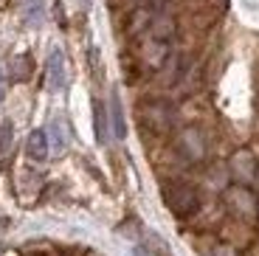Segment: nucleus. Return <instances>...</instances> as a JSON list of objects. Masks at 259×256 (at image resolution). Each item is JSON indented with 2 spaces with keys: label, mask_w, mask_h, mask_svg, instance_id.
I'll use <instances>...</instances> for the list:
<instances>
[{
  "label": "nucleus",
  "mask_w": 259,
  "mask_h": 256,
  "mask_svg": "<svg viewBox=\"0 0 259 256\" xmlns=\"http://www.w3.org/2000/svg\"><path fill=\"white\" fill-rule=\"evenodd\" d=\"M161 197H163V205L178 220H189L200 211V192L192 183H181V180L161 183Z\"/></svg>",
  "instance_id": "1"
},
{
  "label": "nucleus",
  "mask_w": 259,
  "mask_h": 256,
  "mask_svg": "<svg viewBox=\"0 0 259 256\" xmlns=\"http://www.w3.org/2000/svg\"><path fill=\"white\" fill-rule=\"evenodd\" d=\"M138 121H141L144 130L161 135V133L175 130L178 110L166 99H149V102H141V107H138Z\"/></svg>",
  "instance_id": "2"
},
{
  "label": "nucleus",
  "mask_w": 259,
  "mask_h": 256,
  "mask_svg": "<svg viewBox=\"0 0 259 256\" xmlns=\"http://www.w3.org/2000/svg\"><path fill=\"white\" fill-rule=\"evenodd\" d=\"M226 205H228V211L234 214V217H240V220H253L259 214V203L256 197H253V192L248 189V186H228L226 192Z\"/></svg>",
  "instance_id": "3"
},
{
  "label": "nucleus",
  "mask_w": 259,
  "mask_h": 256,
  "mask_svg": "<svg viewBox=\"0 0 259 256\" xmlns=\"http://www.w3.org/2000/svg\"><path fill=\"white\" fill-rule=\"evenodd\" d=\"M175 149H178V155L186 160V166H192V163H200V160L206 158V138H203L200 130H192V127H189V130H183V133L178 135Z\"/></svg>",
  "instance_id": "4"
},
{
  "label": "nucleus",
  "mask_w": 259,
  "mask_h": 256,
  "mask_svg": "<svg viewBox=\"0 0 259 256\" xmlns=\"http://www.w3.org/2000/svg\"><path fill=\"white\" fill-rule=\"evenodd\" d=\"M256 172H259V160L251 152H237L228 160V175H231V180L237 186H248L251 189L256 183Z\"/></svg>",
  "instance_id": "5"
},
{
  "label": "nucleus",
  "mask_w": 259,
  "mask_h": 256,
  "mask_svg": "<svg viewBox=\"0 0 259 256\" xmlns=\"http://www.w3.org/2000/svg\"><path fill=\"white\" fill-rule=\"evenodd\" d=\"M48 76H51L54 90L65 88V57H62V51H51V57H48Z\"/></svg>",
  "instance_id": "6"
},
{
  "label": "nucleus",
  "mask_w": 259,
  "mask_h": 256,
  "mask_svg": "<svg viewBox=\"0 0 259 256\" xmlns=\"http://www.w3.org/2000/svg\"><path fill=\"white\" fill-rule=\"evenodd\" d=\"M28 158L31 160H46L48 158V133L46 130H34L28 135Z\"/></svg>",
  "instance_id": "7"
},
{
  "label": "nucleus",
  "mask_w": 259,
  "mask_h": 256,
  "mask_svg": "<svg viewBox=\"0 0 259 256\" xmlns=\"http://www.w3.org/2000/svg\"><path fill=\"white\" fill-rule=\"evenodd\" d=\"M14 149V124L3 121L0 124V169L9 166V155Z\"/></svg>",
  "instance_id": "8"
},
{
  "label": "nucleus",
  "mask_w": 259,
  "mask_h": 256,
  "mask_svg": "<svg viewBox=\"0 0 259 256\" xmlns=\"http://www.w3.org/2000/svg\"><path fill=\"white\" fill-rule=\"evenodd\" d=\"M93 127H96V141L107 144L110 133H107V110H104L102 99H93Z\"/></svg>",
  "instance_id": "9"
},
{
  "label": "nucleus",
  "mask_w": 259,
  "mask_h": 256,
  "mask_svg": "<svg viewBox=\"0 0 259 256\" xmlns=\"http://www.w3.org/2000/svg\"><path fill=\"white\" fill-rule=\"evenodd\" d=\"M110 118H113V135L116 138H127V121H124V110H121L118 93L110 96Z\"/></svg>",
  "instance_id": "10"
},
{
  "label": "nucleus",
  "mask_w": 259,
  "mask_h": 256,
  "mask_svg": "<svg viewBox=\"0 0 259 256\" xmlns=\"http://www.w3.org/2000/svg\"><path fill=\"white\" fill-rule=\"evenodd\" d=\"M144 248L149 250V256H172V253H169V248H166V242H163L158 234H152V231L144 234Z\"/></svg>",
  "instance_id": "11"
},
{
  "label": "nucleus",
  "mask_w": 259,
  "mask_h": 256,
  "mask_svg": "<svg viewBox=\"0 0 259 256\" xmlns=\"http://www.w3.org/2000/svg\"><path fill=\"white\" fill-rule=\"evenodd\" d=\"M28 3H31V6H28V23H31V26H39V23H42V3H39V0H28Z\"/></svg>",
  "instance_id": "12"
},
{
  "label": "nucleus",
  "mask_w": 259,
  "mask_h": 256,
  "mask_svg": "<svg viewBox=\"0 0 259 256\" xmlns=\"http://www.w3.org/2000/svg\"><path fill=\"white\" fill-rule=\"evenodd\" d=\"M169 0H141V6H149V9H158V12H161L163 6H166Z\"/></svg>",
  "instance_id": "13"
},
{
  "label": "nucleus",
  "mask_w": 259,
  "mask_h": 256,
  "mask_svg": "<svg viewBox=\"0 0 259 256\" xmlns=\"http://www.w3.org/2000/svg\"><path fill=\"white\" fill-rule=\"evenodd\" d=\"M136 256H149V250H147V248H144V245H141V248H136Z\"/></svg>",
  "instance_id": "14"
},
{
  "label": "nucleus",
  "mask_w": 259,
  "mask_h": 256,
  "mask_svg": "<svg viewBox=\"0 0 259 256\" xmlns=\"http://www.w3.org/2000/svg\"><path fill=\"white\" fill-rule=\"evenodd\" d=\"M91 3L93 0H82V9H91Z\"/></svg>",
  "instance_id": "15"
},
{
  "label": "nucleus",
  "mask_w": 259,
  "mask_h": 256,
  "mask_svg": "<svg viewBox=\"0 0 259 256\" xmlns=\"http://www.w3.org/2000/svg\"><path fill=\"white\" fill-rule=\"evenodd\" d=\"M0 99H3V73H0Z\"/></svg>",
  "instance_id": "16"
},
{
  "label": "nucleus",
  "mask_w": 259,
  "mask_h": 256,
  "mask_svg": "<svg viewBox=\"0 0 259 256\" xmlns=\"http://www.w3.org/2000/svg\"><path fill=\"white\" fill-rule=\"evenodd\" d=\"M253 186H256V189H259V172H256V183H253Z\"/></svg>",
  "instance_id": "17"
},
{
  "label": "nucleus",
  "mask_w": 259,
  "mask_h": 256,
  "mask_svg": "<svg viewBox=\"0 0 259 256\" xmlns=\"http://www.w3.org/2000/svg\"><path fill=\"white\" fill-rule=\"evenodd\" d=\"M0 253H3V245H0Z\"/></svg>",
  "instance_id": "18"
},
{
  "label": "nucleus",
  "mask_w": 259,
  "mask_h": 256,
  "mask_svg": "<svg viewBox=\"0 0 259 256\" xmlns=\"http://www.w3.org/2000/svg\"><path fill=\"white\" fill-rule=\"evenodd\" d=\"M256 217H259V214H256Z\"/></svg>",
  "instance_id": "19"
}]
</instances>
